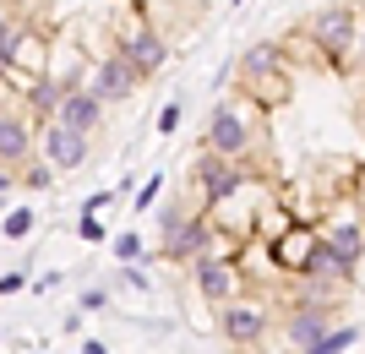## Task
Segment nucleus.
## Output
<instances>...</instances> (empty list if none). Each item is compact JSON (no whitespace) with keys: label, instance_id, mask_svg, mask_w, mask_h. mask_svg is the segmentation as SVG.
<instances>
[{"label":"nucleus","instance_id":"1","mask_svg":"<svg viewBox=\"0 0 365 354\" xmlns=\"http://www.w3.org/2000/svg\"><path fill=\"white\" fill-rule=\"evenodd\" d=\"M305 33H311V44H317L322 55H338V61L360 44V28H354V11H349V6H322V11L311 16V28H305Z\"/></svg>","mask_w":365,"mask_h":354},{"label":"nucleus","instance_id":"2","mask_svg":"<svg viewBox=\"0 0 365 354\" xmlns=\"http://www.w3.org/2000/svg\"><path fill=\"white\" fill-rule=\"evenodd\" d=\"M137 82H142V71L125 61L120 49H115V55L98 66V77H93V93H98V98L109 104V98H131V93H137Z\"/></svg>","mask_w":365,"mask_h":354},{"label":"nucleus","instance_id":"3","mask_svg":"<svg viewBox=\"0 0 365 354\" xmlns=\"http://www.w3.org/2000/svg\"><path fill=\"white\" fill-rule=\"evenodd\" d=\"M245 142H251L245 120H240L229 104H218L213 120H207V147H213V153H224V158H235V153H245Z\"/></svg>","mask_w":365,"mask_h":354},{"label":"nucleus","instance_id":"4","mask_svg":"<svg viewBox=\"0 0 365 354\" xmlns=\"http://www.w3.org/2000/svg\"><path fill=\"white\" fill-rule=\"evenodd\" d=\"M44 147H49V164H55V170H76V164L88 158V131H76V125L55 120V125L44 131Z\"/></svg>","mask_w":365,"mask_h":354},{"label":"nucleus","instance_id":"5","mask_svg":"<svg viewBox=\"0 0 365 354\" xmlns=\"http://www.w3.org/2000/svg\"><path fill=\"white\" fill-rule=\"evenodd\" d=\"M98 109H104V98H98L93 88H66L61 109H55V120L76 125V131H93V125H98Z\"/></svg>","mask_w":365,"mask_h":354},{"label":"nucleus","instance_id":"6","mask_svg":"<svg viewBox=\"0 0 365 354\" xmlns=\"http://www.w3.org/2000/svg\"><path fill=\"white\" fill-rule=\"evenodd\" d=\"M262 327H267L262 306H224V333H229V343L251 349V343L262 338Z\"/></svg>","mask_w":365,"mask_h":354},{"label":"nucleus","instance_id":"7","mask_svg":"<svg viewBox=\"0 0 365 354\" xmlns=\"http://www.w3.org/2000/svg\"><path fill=\"white\" fill-rule=\"evenodd\" d=\"M120 55H125L131 66H137L142 77H153V71L164 66V55H169V49H164V38H158V33H148V28H142V33H131V38L120 44Z\"/></svg>","mask_w":365,"mask_h":354},{"label":"nucleus","instance_id":"8","mask_svg":"<svg viewBox=\"0 0 365 354\" xmlns=\"http://www.w3.org/2000/svg\"><path fill=\"white\" fill-rule=\"evenodd\" d=\"M240 180H245V175L235 170V164H224V153H213V147H207V158H202V185H207V197L224 202Z\"/></svg>","mask_w":365,"mask_h":354},{"label":"nucleus","instance_id":"9","mask_svg":"<svg viewBox=\"0 0 365 354\" xmlns=\"http://www.w3.org/2000/svg\"><path fill=\"white\" fill-rule=\"evenodd\" d=\"M197 283H202V294L207 300H235V289H240V278H235V267H224V262H197Z\"/></svg>","mask_w":365,"mask_h":354},{"label":"nucleus","instance_id":"10","mask_svg":"<svg viewBox=\"0 0 365 354\" xmlns=\"http://www.w3.org/2000/svg\"><path fill=\"white\" fill-rule=\"evenodd\" d=\"M300 278H349V256H344L338 246H311Z\"/></svg>","mask_w":365,"mask_h":354},{"label":"nucleus","instance_id":"11","mask_svg":"<svg viewBox=\"0 0 365 354\" xmlns=\"http://www.w3.org/2000/svg\"><path fill=\"white\" fill-rule=\"evenodd\" d=\"M327 316H333V311H317V306L294 311V316H289V338H294V349H311V343L327 333Z\"/></svg>","mask_w":365,"mask_h":354},{"label":"nucleus","instance_id":"12","mask_svg":"<svg viewBox=\"0 0 365 354\" xmlns=\"http://www.w3.org/2000/svg\"><path fill=\"white\" fill-rule=\"evenodd\" d=\"M33 147V137H28V125L16 120V115H0V164H16V158Z\"/></svg>","mask_w":365,"mask_h":354},{"label":"nucleus","instance_id":"13","mask_svg":"<svg viewBox=\"0 0 365 354\" xmlns=\"http://www.w3.org/2000/svg\"><path fill=\"white\" fill-rule=\"evenodd\" d=\"M202 251H207V229L191 224L185 234H175V240L164 246V256H169V262H185V256H202Z\"/></svg>","mask_w":365,"mask_h":354},{"label":"nucleus","instance_id":"14","mask_svg":"<svg viewBox=\"0 0 365 354\" xmlns=\"http://www.w3.org/2000/svg\"><path fill=\"white\" fill-rule=\"evenodd\" d=\"M354 338H360L354 327H344V333H322V338L311 343V349H300V354H338V349H349Z\"/></svg>","mask_w":365,"mask_h":354},{"label":"nucleus","instance_id":"15","mask_svg":"<svg viewBox=\"0 0 365 354\" xmlns=\"http://www.w3.org/2000/svg\"><path fill=\"white\" fill-rule=\"evenodd\" d=\"M28 98H33L38 109H61L66 88H61V82H33V88H28Z\"/></svg>","mask_w":365,"mask_h":354},{"label":"nucleus","instance_id":"16","mask_svg":"<svg viewBox=\"0 0 365 354\" xmlns=\"http://www.w3.org/2000/svg\"><path fill=\"white\" fill-rule=\"evenodd\" d=\"M333 246L344 251V256H349V262H360V251H365V234L354 229V224H344V229L333 234Z\"/></svg>","mask_w":365,"mask_h":354},{"label":"nucleus","instance_id":"17","mask_svg":"<svg viewBox=\"0 0 365 354\" xmlns=\"http://www.w3.org/2000/svg\"><path fill=\"white\" fill-rule=\"evenodd\" d=\"M6 234H11V240H28V234H33V213H28V207L6 213Z\"/></svg>","mask_w":365,"mask_h":354},{"label":"nucleus","instance_id":"18","mask_svg":"<svg viewBox=\"0 0 365 354\" xmlns=\"http://www.w3.org/2000/svg\"><path fill=\"white\" fill-rule=\"evenodd\" d=\"M158 224H164V246L175 240V234H185V229H191V218H185V213H175V207H164V213H158Z\"/></svg>","mask_w":365,"mask_h":354},{"label":"nucleus","instance_id":"19","mask_svg":"<svg viewBox=\"0 0 365 354\" xmlns=\"http://www.w3.org/2000/svg\"><path fill=\"white\" fill-rule=\"evenodd\" d=\"M115 256H120V262H137V256H142V240H137L131 229H125V234H115Z\"/></svg>","mask_w":365,"mask_h":354},{"label":"nucleus","instance_id":"20","mask_svg":"<svg viewBox=\"0 0 365 354\" xmlns=\"http://www.w3.org/2000/svg\"><path fill=\"white\" fill-rule=\"evenodd\" d=\"M49 180H55V164H33V170L22 175V185H33V191H44Z\"/></svg>","mask_w":365,"mask_h":354},{"label":"nucleus","instance_id":"21","mask_svg":"<svg viewBox=\"0 0 365 354\" xmlns=\"http://www.w3.org/2000/svg\"><path fill=\"white\" fill-rule=\"evenodd\" d=\"M76 234H82V240H104V224H98V218H93V213H82V224H76Z\"/></svg>","mask_w":365,"mask_h":354},{"label":"nucleus","instance_id":"22","mask_svg":"<svg viewBox=\"0 0 365 354\" xmlns=\"http://www.w3.org/2000/svg\"><path fill=\"white\" fill-rule=\"evenodd\" d=\"M175 125H180V104H164V109H158V131H164V137H169Z\"/></svg>","mask_w":365,"mask_h":354},{"label":"nucleus","instance_id":"23","mask_svg":"<svg viewBox=\"0 0 365 354\" xmlns=\"http://www.w3.org/2000/svg\"><path fill=\"white\" fill-rule=\"evenodd\" d=\"M11 55H16V33L0 28V66H11Z\"/></svg>","mask_w":365,"mask_h":354},{"label":"nucleus","instance_id":"24","mask_svg":"<svg viewBox=\"0 0 365 354\" xmlns=\"http://www.w3.org/2000/svg\"><path fill=\"white\" fill-rule=\"evenodd\" d=\"M158 185H164V175H153V180L142 185V197H137V207H153V202H158Z\"/></svg>","mask_w":365,"mask_h":354},{"label":"nucleus","instance_id":"25","mask_svg":"<svg viewBox=\"0 0 365 354\" xmlns=\"http://www.w3.org/2000/svg\"><path fill=\"white\" fill-rule=\"evenodd\" d=\"M104 306H109L104 289H88V294H82V311H104Z\"/></svg>","mask_w":365,"mask_h":354},{"label":"nucleus","instance_id":"26","mask_svg":"<svg viewBox=\"0 0 365 354\" xmlns=\"http://www.w3.org/2000/svg\"><path fill=\"white\" fill-rule=\"evenodd\" d=\"M82 354H109V349H104V343H82Z\"/></svg>","mask_w":365,"mask_h":354},{"label":"nucleus","instance_id":"27","mask_svg":"<svg viewBox=\"0 0 365 354\" xmlns=\"http://www.w3.org/2000/svg\"><path fill=\"white\" fill-rule=\"evenodd\" d=\"M354 55H360V66H365V33H360V44H354Z\"/></svg>","mask_w":365,"mask_h":354},{"label":"nucleus","instance_id":"28","mask_svg":"<svg viewBox=\"0 0 365 354\" xmlns=\"http://www.w3.org/2000/svg\"><path fill=\"white\" fill-rule=\"evenodd\" d=\"M6 185H11V175H6V170H0V191H6Z\"/></svg>","mask_w":365,"mask_h":354}]
</instances>
